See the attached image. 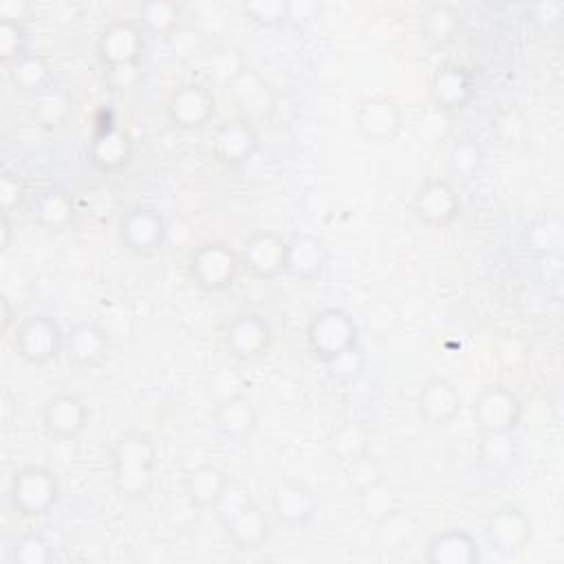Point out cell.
Wrapping results in <instances>:
<instances>
[{
  "label": "cell",
  "mask_w": 564,
  "mask_h": 564,
  "mask_svg": "<svg viewBox=\"0 0 564 564\" xmlns=\"http://www.w3.org/2000/svg\"><path fill=\"white\" fill-rule=\"evenodd\" d=\"M156 445L143 432H126L112 447V485L126 500H141L154 485Z\"/></svg>",
  "instance_id": "cell-1"
},
{
  "label": "cell",
  "mask_w": 564,
  "mask_h": 564,
  "mask_svg": "<svg viewBox=\"0 0 564 564\" xmlns=\"http://www.w3.org/2000/svg\"><path fill=\"white\" fill-rule=\"evenodd\" d=\"M359 328L352 315L344 308L330 306L317 311L306 326V346L324 364L357 350Z\"/></svg>",
  "instance_id": "cell-2"
},
{
  "label": "cell",
  "mask_w": 564,
  "mask_h": 564,
  "mask_svg": "<svg viewBox=\"0 0 564 564\" xmlns=\"http://www.w3.org/2000/svg\"><path fill=\"white\" fill-rule=\"evenodd\" d=\"M9 500L22 516H44L59 500V480L44 465H26L13 474Z\"/></svg>",
  "instance_id": "cell-3"
},
{
  "label": "cell",
  "mask_w": 564,
  "mask_h": 564,
  "mask_svg": "<svg viewBox=\"0 0 564 564\" xmlns=\"http://www.w3.org/2000/svg\"><path fill=\"white\" fill-rule=\"evenodd\" d=\"M240 256L229 245L212 240L200 245L189 260V275L203 291H225L240 273Z\"/></svg>",
  "instance_id": "cell-4"
},
{
  "label": "cell",
  "mask_w": 564,
  "mask_h": 564,
  "mask_svg": "<svg viewBox=\"0 0 564 564\" xmlns=\"http://www.w3.org/2000/svg\"><path fill=\"white\" fill-rule=\"evenodd\" d=\"M522 412V401L505 386H487L471 401V416L482 434H511Z\"/></svg>",
  "instance_id": "cell-5"
},
{
  "label": "cell",
  "mask_w": 564,
  "mask_h": 564,
  "mask_svg": "<svg viewBox=\"0 0 564 564\" xmlns=\"http://www.w3.org/2000/svg\"><path fill=\"white\" fill-rule=\"evenodd\" d=\"M64 339L66 335L53 317L35 313L18 324L13 346L24 361L33 366H44L59 357V352L64 350Z\"/></svg>",
  "instance_id": "cell-6"
},
{
  "label": "cell",
  "mask_w": 564,
  "mask_h": 564,
  "mask_svg": "<svg viewBox=\"0 0 564 564\" xmlns=\"http://www.w3.org/2000/svg\"><path fill=\"white\" fill-rule=\"evenodd\" d=\"M145 51V31L137 20H115L97 37V57L108 66L139 64Z\"/></svg>",
  "instance_id": "cell-7"
},
{
  "label": "cell",
  "mask_w": 564,
  "mask_h": 564,
  "mask_svg": "<svg viewBox=\"0 0 564 564\" xmlns=\"http://www.w3.org/2000/svg\"><path fill=\"white\" fill-rule=\"evenodd\" d=\"M119 240L128 251L150 256L167 242V223L152 207H132L119 220Z\"/></svg>",
  "instance_id": "cell-8"
},
{
  "label": "cell",
  "mask_w": 564,
  "mask_h": 564,
  "mask_svg": "<svg viewBox=\"0 0 564 564\" xmlns=\"http://www.w3.org/2000/svg\"><path fill=\"white\" fill-rule=\"evenodd\" d=\"M273 333L260 313H238L225 328V348L238 361H253L269 352Z\"/></svg>",
  "instance_id": "cell-9"
},
{
  "label": "cell",
  "mask_w": 564,
  "mask_h": 564,
  "mask_svg": "<svg viewBox=\"0 0 564 564\" xmlns=\"http://www.w3.org/2000/svg\"><path fill=\"white\" fill-rule=\"evenodd\" d=\"M355 128L372 143L394 141L403 130V110L390 97L370 95L355 110Z\"/></svg>",
  "instance_id": "cell-10"
},
{
  "label": "cell",
  "mask_w": 564,
  "mask_h": 564,
  "mask_svg": "<svg viewBox=\"0 0 564 564\" xmlns=\"http://www.w3.org/2000/svg\"><path fill=\"white\" fill-rule=\"evenodd\" d=\"M286 253L289 240L275 231L251 234L238 251L242 267L260 280H273L286 273Z\"/></svg>",
  "instance_id": "cell-11"
},
{
  "label": "cell",
  "mask_w": 564,
  "mask_h": 564,
  "mask_svg": "<svg viewBox=\"0 0 564 564\" xmlns=\"http://www.w3.org/2000/svg\"><path fill=\"white\" fill-rule=\"evenodd\" d=\"M416 218L434 229L452 225L460 216V196L445 178H427L414 194Z\"/></svg>",
  "instance_id": "cell-12"
},
{
  "label": "cell",
  "mask_w": 564,
  "mask_h": 564,
  "mask_svg": "<svg viewBox=\"0 0 564 564\" xmlns=\"http://www.w3.org/2000/svg\"><path fill=\"white\" fill-rule=\"evenodd\" d=\"M165 112L170 123L181 130L203 128L216 115V99L203 84H185L170 95Z\"/></svg>",
  "instance_id": "cell-13"
},
{
  "label": "cell",
  "mask_w": 564,
  "mask_h": 564,
  "mask_svg": "<svg viewBox=\"0 0 564 564\" xmlns=\"http://www.w3.org/2000/svg\"><path fill=\"white\" fill-rule=\"evenodd\" d=\"M90 419V410L79 394L73 392H57L53 394L42 410L44 430L59 441L77 438Z\"/></svg>",
  "instance_id": "cell-14"
},
{
  "label": "cell",
  "mask_w": 564,
  "mask_h": 564,
  "mask_svg": "<svg viewBox=\"0 0 564 564\" xmlns=\"http://www.w3.org/2000/svg\"><path fill=\"white\" fill-rule=\"evenodd\" d=\"M319 500L311 487L300 480L284 478L271 491V511L275 520L284 527L297 529L313 520Z\"/></svg>",
  "instance_id": "cell-15"
},
{
  "label": "cell",
  "mask_w": 564,
  "mask_h": 564,
  "mask_svg": "<svg viewBox=\"0 0 564 564\" xmlns=\"http://www.w3.org/2000/svg\"><path fill=\"white\" fill-rule=\"evenodd\" d=\"M258 150V130L245 117L225 121L216 128L212 139V154L225 167H238Z\"/></svg>",
  "instance_id": "cell-16"
},
{
  "label": "cell",
  "mask_w": 564,
  "mask_h": 564,
  "mask_svg": "<svg viewBox=\"0 0 564 564\" xmlns=\"http://www.w3.org/2000/svg\"><path fill=\"white\" fill-rule=\"evenodd\" d=\"M460 405L458 388L445 377L427 379L416 392V412L427 425H447L458 416Z\"/></svg>",
  "instance_id": "cell-17"
},
{
  "label": "cell",
  "mask_w": 564,
  "mask_h": 564,
  "mask_svg": "<svg viewBox=\"0 0 564 564\" xmlns=\"http://www.w3.org/2000/svg\"><path fill=\"white\" fill-rule=\"evenodd\" d=\"M474 93H476L474 73L463 64H454V62L443 64L432 75L430 95L436 108L441 110L452 112V110L465 108L471 101Z\"/></svg>",
  "instance_id": "cell-18"
},
{
  "label": "cell",
  "mask_w": 564,
  "mask_h": 564,
  "mask_svg": "<svg viewBox=\"0 0 564 564\" xmlns=\"http://www.w3.org/2000/svg\"><path fill=\"white\" fill-rule=\"evenodd\" d=\"M485 538L502 555L520 553L531 540V520L518 507H505L487 520Z\"/></svg>",
  "instance_id": "cell-19"
},
{
  "label": "cell",
  "mask_w": 564,
  "mask_h": 564,
  "mask_svg": "<svg viewBox=\"0 0 564 564\" xmlns=\"http://www.w3.org/2000/svg\"><path fill=\"white\" fill-rule=\"evenodd\" d=\"M216 432L234 443L247 441L258 427V410L245 394H231L218 399L212 412Z\"/></svg>",
  "instance_id": "cell-20"
},
{
  "label": "cell",
  "mask_w": 564,
  "mask_h": 564,
  "mask_svg": "<svg viewBox=\"0 0 564 564\" xmlns=\"http://www.w3.org/2000/svg\"><path fill=\"white\" fill-rule=\"evenodd\" d=\"M425 560L430 564H476L480 546L465 529H445L427 540Z\"/></svg>",
  "instance_id": "cell-21"
},
{
  "label": "cell",
  "mask_w": 564,
  "mask_h": 564,
  "mask_svg": "<svg viewBox=\"0 0 564 564\" xmlns=\"http://www.w3.org/2000/svg\"><path fill=\"white\" fill-rule=\"evenodd\" d=\"M132 159V139L119 126H108L95 132L88 145V161L99 172H119Z\"/></svg>",
  "instance_id": "cell-22"
},
{
  "label": "cell",
  "mask_w": 564,
  "mask_h": 564,
  "mask_svg": "<svg viewBox=\"0 0 564 564\" xmlns=\"http://www.w3.org/2000/svg\"><path fill=\"white\" fill-rule=\"evenodd\" d=\"M64 350L70 359V364L79 368H90L99 366L108 352H110V339L108 333L90 322L75 324L64 339Z\"/></svg>",
  "instance_id": "cell-23"
},
{
  "label": "cell",
  "mask_w": 564,
  "mask_h": 564,
  "mask_svg": "<svg viewBox=\"0 0 564 564\" xmlns=\"http://www.w3.org/2000/svg\"><path fill=\"white\" fill-rule=\"evenodd\" d=\"M328 262V249L322 238L313 234H295L289 240L286 273L297 280H315L322 275Z\"/></svg>",
  "instance_id": "cell-24"
},
{
  "label": "cell",
  "mask_w": 564,
  "mask_h": 564,
  "mask_svg": "<svg viewBox=\"0 0 564 564\" xmlns=\"http://www.w3.org/2000/svg\"><path fill=\"white\" fill-rule=\"evenodd\" d=\"M33 220L46 231H64L75 220L73 198L62 187H46L33 198Z\"/></svg>",
  "instance_id": "cell-25"
},
{
  "label": "cell",
  "mask_w": 564,
  "mask_h": 564,
  "mask_svg": "<svg viewBox=\"0 0 564 564\" xmlns=\"http://www.w3.org/2000/svg\"><path fill=\"white\" fill-rule=\"evenodd\" d=\"M220 527L240 551H253L262 546L269 538V520L256 500L247 505L242 511H238L234 518L223 522Z\"/></svg>",
  "instance_id": "cell-26"
},
{
  "label": "cell",
  "mask_w": 564,
  "mask_h": 564,
  "mask_svg": "<svg viewBox=\"0 0 564 564\" xmlns=\"http://www.w3.org/2000/svg\"><path fill=\"white\" fill-rule=\"evenodd\" d=\"M227 485H229L227 474L220 467L209 463L189 469L183 480L187 500L198 509H214V505L218 502Z\"/></svg>",
  "instance_id": "cell-27"
},
{
  "label": "cell",
  "mask_w": 564,
  "mask_h": 564,
  "mask_svg": "<svg viewBox=\"0 0 564 564\" xmlns=\"http://www.w3.org/2000/svg\"><path fill=\"white\" fill-rule=\"evenodd\" d=\"M7 75L13 88L20 93L40 95L51 88V64L40 53L29 51L26 55L7 66Z\"/></svg>",
  "instance_id": "cell-28"
},
{
  "label": "cell",
  "mask_w": 564,
  "mask_h": 564,
  "mask_svg": "<svg viewBox=\"0 0 564 564\" xmlns=\"http://www.w3.org/2000/svg\"><path fill=\"white\" fill-rule=\"evenodd\" d=\"M460 31V13L456 7L436 2L430 4L421 15V33L434 46H447Z\"/></svg>",
  "instance_id": "cell-29"
},
{
  "label": "cell",
  "mask_w": 564,
  "mask_h": 564,
  "mask_svg": "<svg viewBox=\"0 0 564 564\" xmlns=\"http://www.w3.org/2000/svg\"><path fill=\"white\" fill-rule=\"evenodd\" d=\"M357 498H359L361 516L372 524H379V522L388 520L390 516H394L397 511H401L399 489L394 485H390L386 478L381 482L372 485L370 489H366L364 494H359Z\"/></svg>",
  "instance_id": "cell-30"
},
{
  "label": "cell",
  "mask_w": 564,
  "mask_h": 564,
  "mask_svg": "<svg viewBox=\"0 0 564 564\" xmlns=\"http://www.w3.org/2000/svg\"><path fill=\"white\" fill-rule=\"evenodd\" d=\"M368 432L361 423H341L328 436V452L341 465L352 463L355 458L368 454Z\"/></svg>",
  "instance_id": "cell-31"
},
{
  "label": "cell",
  "mask_w": 564,
  "mask_h": 564,
  "mask_svg": "<svg viewBox=\"0 0 564 564\" xmlns=\"http://www.w3.org/2000/svg\"><path fill=\"white\" fill-rule=\"evenodd\" d=\"M181 7L170 0H150L139 4L137 22L145 31V35H170L178 26Z\"/></svg>",
  "instance_id": "cell-32"
},
{
  "label": "cell",
  "mask_w": 564,
  "mask_h": 564,
  "mask_svg": "<svg viewBox=\"0 0 564 564\" xmlns=\"http://www.w3.org/2000/svg\"><path fill=\"white\" fill-rule=\"evenodd\" d=\"M70 115H73L70 99L62 90L46 88L44 93L35 95L33 119L42 128H59V126H64L70 119Z\"/></svg>",
  "instance_id": "cell-33"
},
{
  "label": "cell",
  "mask_w": 564,
  "mask_h": 564,
  "mask_svg": "<svg viewBox=\"0 0 564 564\" xmlns=\"http://www.w3.org/2000/svg\"><path fill=\"white\" fill-rule=\"evenodd\" d=\"M344 474H346V485L357 496L386 478L381 463L377 458H372L370 452L359 456V458H355L352 463L344 465Z\"/></svg>",
  "instance_id": "cell-34"
},
{
  "label": "cell",
  "mask_w": 564,
  "mask_h": 564,
  "mask_svg": "<svg viewBox=\"0 0 564 564\" xmlns=\"http://www.w3.org/2000/svg\"><path fill=\"white\" fill-rule=\"evenodd\" d=\"M379 529V544L386 549H399L403 544H408L414 533H416V520L405 513L403 509L397 511L394 516H390L388 520L377 524Z\"/></svg>",
  "instance_id": "cell-35"
},
{
  "label": "cell",
  "mask_w": 564,
  "mask_h": 564,
  "mask_svg": "<svg viewBox=\"0 0 564 564\" xmlns=\"http://www.w3.org/2000/svg\"><path fill=\"white\" fill-rule=\"evenodd\" d=\"M449 172L458 178H471L480 165H482V150L469 141V139H460L452 145L449 150Z\"/></svg>",
  "instance_id": "cell-36"
},
{
  "label": "cell",
  "mask_w": 564,
  "mask_h": 564,
  "mask_svg": "<svg viewBox=\"0 0 564 564\" xmlns=\"http://www.w3.org/2000/svg\"><path fill=\"white\" fill-rule=\"evenodd\" d=\"M289 7L291 2L286 0H256V2H245L242 13L260 24V26H280L289 20Z\"/></svg>",
  "instance_id": "cell-37"
},
{
  "label": "cell",
  "mask_w": 564,
  "mask_h": 564,
  "mask_svg": "<svg viewBox=\"0 0 564 564\" xmlns=\"http://www.w3.org/2000/svg\"><path fill=\"white\" fill-rule=\"evenodd\" d=\"M209 73H212L214 82L229 88L231 84H236L247 73V68H245L242 55L234 48H227V51H220L218 55H214Z\"/></svg>",
  "instance_id": "cell-38"
},
{
  "label": "cell",
  "mask_w": 564,
  "mask_h": 564,
  "mask_svg": "<svg viewBox=\"0 0 564 564\" xmlns=\"http://www.w3.org/2000/svg\"><path fill=\"white\" fill-rule=\"evenodd\" d=\"M560 240H562V231L555 218H540L531 223V227L527 229V242L533 251L551 253L560 247Z\"/></svg>",
  "instance_id": "cell-39"
},
{
  "label": "cell",
  "mask_w": 564,
  "mask_h": 564,
  "mask_svg": "<svg viewBox=\"0 0 564 564\" xmlns=\"http://www.w3.org/2000/svg\"><path fill=\"white\" fill-rule=\"evenodd\" d=\"M53 560V546L42 535H24L13 546L15 564H48Z\"/></svg>",
  "instance_id": "cell-40"
},
{
  "label": "cell",
  "mask_w": 564,
  "mask_h": 564,
  "mask_svg": "<svg viewBox=\"0 0 564 564\" xmlns=\"http://www.w3.org/2000/svg\"><path fill=\"white\" fill-rule=\"evenodd\" d=\"M26 35L20 22L0 20V57L9 66L22 55H26Z\"/></svg>",
  "instance_id": "cell-41"
},
{
  "label": "cell",
  "mask_w": 564,
  "mask_h": 564,
  "mask_svg": "<svg viewBox=\"0 0 564 564\" xmlns=\"http://www.w3.org/2000/svg\"><path fill=\"white\" fill-rule=\"evenodd\" d=\"M24 194H26V185H24V178L18 172H4L0 176V207H2V214H11L13 209H18Z\"/></svg>",
  "instance_id": "cell-42"
},
{
  "label": "cell",
  "mask_w": 564,
  "mask_h": 564,
  "mask_svg": "<svg viewBox=\"0 0 564 564\" xmlns=\"http://www.w3.org/2000/svg\"><path fill=\"white\" fill-rule=\"evenodd\" d=\"M104 79L112 90H130L139 84L141 70L139 64H128V66H108L104 73Z\"/></svg>",
  "instance_id": "cell-43"
},
{
  "label": "cell",
  "mask_w": 564,
  "mask_h": 564,
  "mask_svg": "<svg viewBox=\"0 0 564 564\" xmlns=\"http://www.w3.org/2000/svg\"><path fill=\"white\" fill-rule=\"evenodd\" d=\"M29 11H31V4L20 2V0H4V2H0V20L20 22L22 18H26Z\"/></svg>",
  "instance_id": "cell-44"
},
{
  "label": "cell",
  "mask_w": 564,
  "mask_h": 564,
  "mask_svg": "<svg viewBox=\"0 0 564 564\" xmlns=\"http://www.w3.org/2000/svg\"><path fill=\"white\" fill-rule=\"evenodd\" d=\"M0 308H2V333L9 330L11 322H13V311H11V304H9V297H0Z\"/></svg>",
  "instance_id": "cell-45"
},
{
  "label": "cell",
  "mask_w": 564,
  "mask_h": 564,
  "mask_svg": "<svg viewBox=\"0 0 564 564\" xmlns=\"http://www.w3.org/2000/svg\"><path fill=\"white\" fill-rule=\"evenodd\" d=\"M11 245V225H9V214H2V240H0V249L7 251Z\"/></svg>",
  "instance_id": "cell-46"
}]
</instances>
